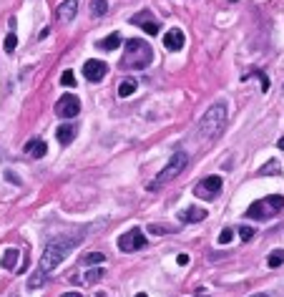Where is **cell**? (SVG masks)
I'll return each instance as SVG.
<instances>
[{
    "mask_svg": "<svg viewBox=\"0 0 284 297\" xmlns=\"http://www.w3.org/2000/svg\"><path fill=\"white\" fill-rule=\"evenodd\" d=\"M277 146H279V148H282V151H284V136H282V139L277 141Z\"/></svg>",
    "mask_w": 284,
    "mask_h": 297,
    "instance_id": "obj_31",
    "label": "cell"
},
{
    "mask_svg": "<svg viewBox=\"0 0 284 297\" xmlns=\"http://www.w3.org/2000/svg\"><path fill=\"white\" fill-rule=\"evenodd\" d=\"M249 78H259V83H262V91H269V78L264 76L262 71H257V68H254L251 73H247V76H244V81H249Z\"/></svg>",
    "mask_w": 284,
    "mask_h": 297,
    "instance_id": "obj_21",
    "label": "cell"
},
{
    "mask_svg": "<svg viewBox=\"0 0 284 297\" xmlns=\"http://www.w3.org/2000/svg\"><path fill=\"white\" fill-rule=\"evenodd\" d=\"M251 297H269V295H264V292H257V295H251Z\"/></svg>",
    "mask_w": 284,
    "mask_h": 297,
    "instance_id": "obj_32",
    "label": "cell"
},
{
    "mask_svg": "<svg viewBox=\"0 0 284 297\" xmlns=\"http://www.w3.org/2000/svg\"><path fill=\"white\" fill-rule=\"evenodd\" d=\"M16 46H18V36L16 33H8L5 36V53H13V51H16Z\"/></svg>",
    "mask_w": 284,
    "mask_h": 297,
    "instance_id": "obj_24",
    "label": "cell"
},
{
    "mask_svg": "<svg viewBox=\"0 0 284 297\" xmlns=\"http://www.w3.org/2000/svg\"><path fill=\"white\" fill-rule=\"evenodd\" d=\"M219 189H221V176H206L204 182H199L196 184V197H204V199H214L216 194H219Z\"/></svg>",
    "mask_w": 284,
    "mask_h": 297,
    "instance_id": "obj_8",
    "label": "cell"
},
{
    "mask_svg": "<svg viewBox=\"0 0 284 297\" xmlns=\"http://www.w3.org/2000/svg\"><path fill=\"white\" fill-rule=\"evenodd\" d=\"M98 48L101 51H116V48H121V33H111L108 38H103L98 43Z\"/></svg>",
    "mask_w": 284,
    "mask_h": 297,
    "instance_id": "obj_19",
    "label": "cell"
},
{
    "mask_svg": "<svg viewBox=\"0 0 284 297\" xmlns=\"http://www.w3.org/2000/svg\"><path fill=\"white\" fill-rule=\"evenodd\" d=\"M178 219H181L184 224H191V222H201V219H206V209H199V206H186L184 212H178Z\"/></svg>",
    "mask_w": 284,
    "mask_h": 297,
    "instance_id": "obj_15",
    "label": "cell"
},
{
    "mask_svg": "<svg viewBox=\"0 0 284 297\" xmlns=\"http://www.w3.org/2000/svg\"><path fill=\"white\" fill-rule=\"evenodd\" d=\"M262 174H279V164L277 161H269V164L262 169Z\"/></svg>",
    "mask_w": 284,
    "mask_h": 297,
    "instance_id": "obj_28",
    "label": "cell"
},
{
    "mask_svg": "<svg viewBox=\"0 0 284 297\" xmlns=\"http://www.w3.org/2000/svg\"><path fill=\"white\" fill-rule=\"evenodd\" d=\"M154 61V51L148 43H143L141 38H131L126 40V48H124V58H121V68H133V71H141L148 63Z\"/></svg>",
    "mask_w": 284,
    "mask_h": 297,
    "instance_id": "obj_3",
    "label": "cell"
},
{
    "mask_svg": "<svg viewBox=\"0 0 284 297\" xmlns=\"http://www.w3.org/2000/svg\"><path fill=\"white\" fill-rule=\"evenodd\" d=\"M108 13V0H93L91 3V16L93 18H101V16H106Z\"/></svg>",
    "mask_w": 284,
    "mask_h": 297,
    "instance_id": "obj_20",
    "label": "cell"
},
{
    "mask_svg": "<svg viewBox=\"0 0 284 297\" xmlns=\"http://www.w3.org/2000/svg\"><path fill=\"white\" fill-rule=\"evenodd\" d=\"M194 297H212V295H194Z\"/></svg>",
    "mask_w": 284,
    "mask_h": 297,
    "instance_id": "obj_34",
    "label": "cell"
},
{
    "mask_svg": "<svg viewBox=\"0 0 284 297\" xmlns=\"http://www.w3.org/2000/svg\"><path fill=\"white\" fill-rule=\"evenodd\" d=\"M55 139H58V144H71L73 139H76V126L73 124H61L55 129Z\"/></svg>",
    "mask_w": 284,
    "mask_h": 297,
    "instance_id": "obj_16",
    "label": "cell"
},
{
    "mask_svg": "<svg viewBox=\"0 0 284 297\" xmlns=\"http://www.w3.org/2000/svg\"><path fill=\"white\" fill-rule=\"evenodd\" d=\"M78 242H81V234L53 237V240L46 244V249H43V257L38 262V270L31 275V279H28V290H38L40 285H46L48 277H51V272L71 255V249L76 247Z\"/></svg>",
    "mask_w": 284,
    "mask_h": 297,
    "instance_id": "obj_1",
    "label": "cell"
},
{
    "mask_svg": "<svg viewBox=\"0 0 284 297\" xmlns=\"http://www.w3.org/2000/svg\"><path fill=\"white\" fill-rule=\"evenodd\" d=\"M76 16H78V0H63L55 10V18L61 23H71Z\"/></svg>",
    "mask_w": 284,
    "mask_h": 297,
    "instance_id": "obj_11",
    "label": "cell"
},
{
    "mask_svg": "<svg viewBox=\"0 0 284 297\" xmlns=\"http://www.w3.org/2000/svg\"><path fill=\"white\" fill-rule=\"evenodd\" d=\"M163 48H169V51H181V48H184V31L171 28L169 33H163Z\"/></svg>",
    "mask_w": 284,
    "mask_h": 297,
    "instance_id": "obj_12",
    "label": "cell"
},
{
    "mask_svg": "<svg viewBox=\"0 0 284 297\" xmlns=\"http://www.w3.org/2000/svg\"><path fill=\"white\" fill-rule=\"evenodd\" d=\"M103 267H93V270H83L81 275H76L73 277V282H76V285H93V282H98L101 277H103Z\"/></svg>",
    "mask_w": 284,
    "mask_h": 297,
    "instance_id": "obj_13",
    "label": "cell"
},
{
    "mask_svg": "<svg viewBox=\"0 0 284 297\" xmlns=\"http://www.w3.org/2000/svg\"><path fill=\"white\" fill-rule=\"evenodd\" d=\"M224 126H227V103L216 101L206 109V113L199 121V141H214L221 136Z\"/></svg>",
    "mask_w": 284,
    "mask_h": 297,
    "instance_id": "obj_2",
    "label": "cell"
},
{
    "mask_svg": "<svg viewBox=\"0 0 284 297\" xmlns=\"http://www.w3.org/2000/svg\"><path fill=\"white\" fill-rule=\"evenodd\" d=\"M101 262H106L103 252H88V255L83 257V264H101Z\"/></svg>",
    "mask_w": 284,
    "mask_h": 297,
    "instance_id": "obj_22",
    "label": "cell"
},
{
    "mask_svg": "<svg viewBox=\"0 0 284 297\" xmlns=\"http://www.w3.org/2000/svg\"><path fill=\"white\" fill-rule=\"evenodd\" d=\"M231 237H234L231 229H224V232L219 234V244H229V242H231Z\"/></svg>",
    "mask_w": 284,
    "mask_h": 297,
    "instance_id": "obj_26",
    "label": "cell"
},
{
    "mask_svg": "<svg viewBox=\"0 0 284 297\" xmlns=\"http://www.w3.org/2000/svg\"><path fill=\"white\" fill-rule=\"evenodd\" d=\"M63 297H83V295H81V292H66Z\"/></svg>",
    "mask_w": 284,
    "mask_h": 297,
    "instance_id": "obj_30",
    "label": "cell"
},
{
    "mask_svg": "<svg viewBox=\"0 0 284 297\" xmlns=\"http://www.w3.org/2000/svg\"><path fill=\"white\" fill-rule=\"evenodd\" d=\"M23 151L31 156V159H43V156H46V151H48V146H46V141H43V139H31V141L25 144Z\"/></svg>",
    "mask_w": 284,
    "mask_h": 297,
    "instance_id": "obj_14",
    "label": "cell"
},
{
    "mask_svg": "<svg viewBox=\"0 0 284 297\" xmlns=\"http://www.w3.org/2000/svg\"><path fill=\"white\" fill-rule=\"evenodd\" d=\"M61 83H63V86H68V88H71L73 83H76V78H73V73H71V71H63V76H61Z\"/></svg>",
    "mask_w": 284,
    "mask_h": 297,
    "instance_id": "obj_27",
    "label": "cell"
},
{
    "mask_svg": "<svg viewBox=\"0 0 284 297\" xmlns=\"http://www.w3.org/2000/svg\"><path fill=\"white\" fill-rule=\"evenodd\" d=\"M55 113L61 116V118H76V116L81 113V101H78V96L66 93L63 98H58V103H55Z\"/></svg>",
    "mask_w": 284,
    "mask_h": 297,
    "instance_id": "obj_7",
    "label": "cell"
},
{
    "mask_svg": "<svg viewBox=\"0 0 284 297\" xmlns=\"http://www.w3.org/2000/svg\"><path fill=\"white\" fill-rule=\"evenodd\" d=\"M136 88H139L136 78H124L121 83H118V96H121V98H128V96L136 93Z\"/></svg>",
    "mask_w": 284,
    "mask_h": 297,
    "instance_id": "obj_17",
    "label": "cell"
},
{
    "mask_svg": "<svg viewBox=\"0 0 284 297\" xmlns=\"http://www.w3.org/2000/svg\"><path fill=\"white\" fill-rule=\"evenodd\" d=\"M106 71H108V66L103 63V61H96V58H91V61H86L83 63V78L86 81H101L103 76H106Z\"/></svg>",
    "mask_w": 284,
    "mask_h": 297,
    "instance_id": "obj_9",
    "label": "cell"
},
{
    "mask_svg": "<svg viewBox=\"0 0 284 297\" xmlns=\"http://www.w3.org/2000/svg\"><path fill=\"white\" fill-rule=\"evenodd\" d=\"M266 264H269V267H279V264H284V249L272 252V255H269V260H266Z\"/></svg>",
    "mask_w": 284,
    "mask_h": 297,
    "instance_id": "obj_23",
    "label": "cell"
},
{
    "mask_svg": "<svg viewBox=\"0 0 284 297\" xmlns=\"http://www.w3.org/2000/svg\"><path fill=\"white\" fill-rule=\"evenodd\" d=\"M146 247V237L141 229H128L126 234L118 237V249L121 252H139Z\"/></svg>",
    "mask_w": 284,
    "mask_h": 297,
    "instance_id": "obj_6",
    "label": "cell"
},
{
    "mask_svg": "<svg viewBox=\"0 0 284 297\" xmlns=\"http://www.w3.org/2000/svg\"><path fill=\"white\" fill-rule=\"evenodd\" d=\"M136 297H148V295H146V292H139V295H136Z\"/></svg>",
    "mask_w": 284,
    "mask_h": 297,
    "instance_id": "obj_33",
    "label": "cell"
},
{
    "mask_svg": "<svg viewBox=\"0 0 284 297\" xmlns=\"http://www.w3.org/2000/svg\"><path fill=\"white\" fill-rule=\"evenodd\" d=\"M279 209H284V197L272 194V197H264L259 202H254L247 209V217L249 219H269V217L279 214Z\"/></svg>",
    "mask_w": 284,
    "mask_h": 297,
    "instance_id": "obj_5",
    "label": "cell"
},
{
    "mask_svg": "<svg viewBox=\"0 0 284 297\" xmlns=\"http://www.w3.org/2000/svg\"><path fill=\"white\" fill-rule=\"evenodd\" d=\"M186 167H189V154H186V151H174V156L169 159V164L163 167V169L156 174V179L151 182V191H156L161 184H169V182H174L176 176L181 174Z\"/></svg>",
    "mask_w": 284,
    "mask_h": 297,
    "instance_id": "obj_4",
    "label": "cell"
},
{
    "mask_svg": "<svg viewBox=\"0 0 284 297\" xmlns=\"http://www.w3.org/2000/svg\"><path fill=\"white\" fill-rule=\"evenodd\" d=\"M18 257H20V249L8 247V249H5V255H3V270H13V267L18 264Z\"/></svg>",
    "mask_w": 284,
    "mask_h": 297,
    "instance_id": "obj_18",
    "label": "cell"
},
{
    "mask_svg": "<svg viewBox=\"0 0 284 297\" xmlns=\"http://www.w3.org/2000/svg\"><path fill=\"white\" fill-rule=\"evenodd\" d=\"M131 23L133 25H143V31L148 33V36H159V23L154 20V16H151V10H141V13H136V16L131 18Z\"/></svg>",
    "mask_w": 284,
    "mask_h": 297,
    "instance_id": "obj_10",
    "label": "cell"
},
{
    "mask_svg": "<svg viewBox=\"0 0 284 297\" xmlns=\"http://www.w3.org/2000/svg\"><path fill=\"white\" fill-rule=\"evenodd\" d=\"M239 237H242V242H249L254 237V229L251 227H239Z\"/></svg>",
    "mask_w": 284,
    "mask_h": 297,
    "instance_id": "obj_25",
    "label": "cell"
},
{
    "mask_svg": "<svg viewBox=\"0 0 284 297\" xmlns=\"http://www.w3.org/2000/svg\"><path fill=\"white\" fill-rule=\"evenodd\" d=\"M176 262L181 264V267H186V264H189V255H178V257H176Z\"/></svg>",
    "mask_w": 284,
    "mask_h": 297,
    "instance_id": "obj_29",
    "label": "cell"
}]
</instances>
